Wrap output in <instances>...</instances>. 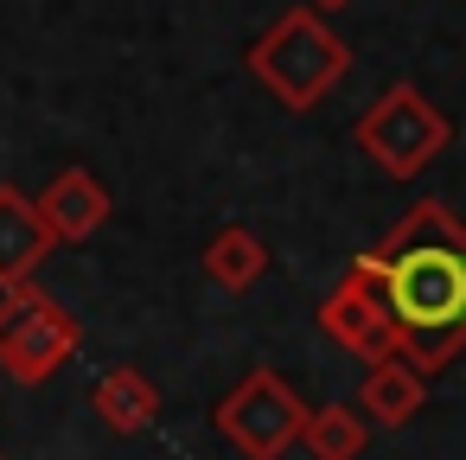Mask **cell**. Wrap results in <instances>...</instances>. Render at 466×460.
I'll use <instances>...</instances> for the list:
<instances>
[{
  "label": "cell",
  "mask_w": 466,
  "mask_h": 460,
  "mask_svg": "<svg viewBox=\"0 0 466 460\" xmlns=\"http://www.w3.org/2000/svg\"><path fill=\"white\" fill-rule=\"evenodd\" d=\"M351 262L377 281L396 320V345L421 377L447 371L466 352V224L441 199L409 205Z\"/></svg>",
  "instance_id": "6da1fadb"
},
{
  "label": "cell",
  "mask_w": 466,
  "mask_h": 460,
  "mask_svg": "<svg viewBox=\"0 0 466 460\" xmlns=\"http://www.w3.org/2000/svg\"><path fill=\"white\" fill-rule=\"evenodd\" d=\"M249 77L294 116L319 109L345 77H351V46L326 26L319 7H288L256 46H249Z\"/></svg>",
  "instance_id": "7a4b0ae2"
},
{
  "label": "cell",
  "mask_w": 466,
  "mask_h": 460,
  "mask_svg": "<svg viewBox=\"0 0 466 460\" xmlns=\"http://www.w3.org/2000/svg\"><path fill=\"white\" fill-rule=\"evenodd\" d=\"M351 141H358V154H364L383 179H415V173H428V167L453 148V122L402 77V84H390V90L358 116Z\"/></svg>",
  "instance_id": "3957f363"
},
{
  "label": "cell",
  "mask_w": 466,
  "mask_h": 460,
  "mask_svg": "<svg viewBox=\"0 0 466 460\" xmlns=\"http://www.w3.org/2000/svg\"><path fill=\"white\" fill-rule=\"evenodd\" d=\"M77 345H84L77 313H65L33 281L0 294V371L14 383H46L52 371H65L77 358Z\"/></svg>",
  "instance_id": "277c9868"
},
{
  "label": "cell",
  "mask_w": 466,
  "mask_h": 460,
  "mask_svg": "<svg viewBox=\"0 0 466 460\" xmlns=\"http://www.w3.org/2000/svg\"><path fill=\"white\" fill-rule=\"evenodd\" d=\"M218 434L243 454V460H281L288 447H300V428H307V403L294 396V383L268 364H256L218 409H211Z\"/></svg>",
  "instance_id": "5b68a950"
},
{
  "label": "cell",
  "mask_w": 466,
  "mask_h": 460,
  "mask_svg": "<svg viewBox=\"0 0 466 460\" xmlns=\"http://www.w3.org/2000/svg\"><path fill=\"white\" fill-rule=\"evenodd\" d=\"M319 332L339 345V352H351V358H364V364H377V358H396L402 345H396V320H390V307H383V294H377V281L351 262L345 269V281L319 301Z\"/></svg>",
  "instance_id": "8992f818"
},
{
  "label": "cell",
  "mask_w": 466,
  "mask_h": 460,
  "mask_svg": "<svg viewBox=\"0 0 466 460\" xmlns=\"http://www.w3.org/2000/svg\"><path fill=\"white\" fill-rule=\"evenodd\" d=\"M39 218L52 230V243H84L109 224V186L90 167H65L46 192H39Z\"/></svg>",
  "instance_id": "52a82bcc"
},
{
  "label": "cell",
  "mask_w": 466,
  "mask_h": 460,
  "mask_svg": "<svg viewBox=\"0 0 466 460\" xmlns=\"http://www.w3.org/2000/svg\"><path fill=\"white\" fill-rule=\"evenodd\" d=\"M52 250L58 243L39 218V199H26L20 186H0V288H26Z\"/></svg>",
  "instance_id": "ba28073f"
},
{
  "label": "cell",
  "mask_w": 466,
  "mask_h": 460,
  "mask_svg": "<svg viewBox=\"0 0 466 460\" xmlns=\"http://www.w3.org/2000/svg\"><path fill=\"white\" fill-rule=\"evenodd\" d=\"M358 409H364V422H377V428H409V422L428 409V377H421L402 352H396V358H377V364H364Z\"/></svg>",
  "instance_id": "9c48e42d"
},
{
  "label": "cell",
  "mask_w": 466,
  "mask_h": 460,
  "mask_svg": "<svg viewBox=\"0 0 466 460\" xmlns=\"http://www.w3.org/2000/svg\"><path fill=\"white\" fill-rule=\"evenodd\" d=\"M90 403H96L103 428H116V434H147V428H154V415H160V390H154V377H147V371H135V364L103 371V377H96V390H90Z\"/></svg>",
  "instance_id": "30bf717a"
},
{
  "label": "cell",
  "mask_w": 466,
  "mask_h": 460,
  "mask_svg": "<svg viewBox=\"0 0 466 460\" xmlns=\"http://www.w3.org/2000/svg\"><path fill=\"white\" fill-rule=\"evenodd\" d=\"M205 275H211L224 294H243V288H256V281L268 275V243H262L256 230H243V224H224V230L205 243Z\"/></svg>",
  "instance_id": "8fae6325"
},
{
  "label": "cell",
  "mask_w": 466,
  "mask_h": 460,
  "mask_svg": "<svg viewBox=\"0 0 466 460\" xmlns=\"http://www.w3.org/2000/svg\"><path fill=\"white\" fill-rule=\"evenodd\" d=\"M370 441V422L345 403H326V409H307V428H300V447L313 460H358Z\"/></svg>",
  "instance_id": "7c38bea8"
},
{
  "label": "cell",
  "mask_w": 466,
  "mask_h": 460,
  "mask_svg": "<svg viewBox=\"0 0 466 460\" xmlns=\"http://www.w3.org/2000/svg\"><path fill=\"white\" fill-rule=\"evenodd\" d=\"M307 7H319V14H339V7H351V0H307Z\"/></svg>",
  "instance_id": "4fadbf2b"
}]
</instances>
